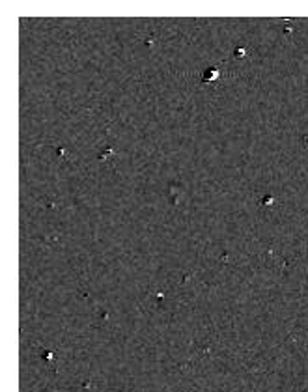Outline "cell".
I'll list each match as a JSON object with an SVG mask.
<instances>
[{
  "instance_id": "6da1fadb",
  "label": "cell",
  "mask_w": 308,
  "mask_h": 392,
  "mask_svg": "<svg viewBox=\"0 0 308 392\" xmlns=\"http://www.w3.org/2000/svg\"><path fill=\"white\" fill-rule=\"evenodd\" d=\"M217 77H218V71H217V69H215V71L209 69V71L205 73V77H204V79H205V80H211V79H217Z\"/></svg>"
}]
</instances>
